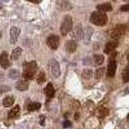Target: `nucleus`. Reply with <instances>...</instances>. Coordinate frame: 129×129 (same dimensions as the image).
<instances>
[{"instance_id":"obj_1","label":"nucleus","mask_w":129,"mask_h":129,"mask_svg":"<svg viewBox=\"0 0 129 129\" xmlns=\"http://www.w3.org/2000/svg\"><path fill=\"white\" fill-rule=\"evenodd\" d=\"M38 71V64L36 61H32L29 62H25L23 64V71L22 76L25 80H32Z\"/></svg>"},{"instance_id":"obj_2","label":"nucleus","mask_w":129,"mask_h":129,"mask_svg":"<svg viewBox=\"0 0 129 129\" xmlns=\"http://www.w3.org/2000/svg\"><path fill=\"white\" fill-rule=\"evenodd\" d=\"M108 21V18L106 13L101 11H94L90 16V22L97 26H105Z\"/></svg>"},{"instance_id":"obj_3","label":"nucleus","mask_w":129,"mask_h":129,"mask_svg":"<svg viewBox=\"0 0 129 129\" xmlns=\"http://www.w3.org/2000/svg\"><path fill=\"white\" fill-rule=\"evenodd\" d=\"M73 19L70 15H66L63 19V22L61 25L60 30L63 36H66L73 29Z\"/></svg>"},{"instance_id":"obj_4","label":"nucleus","mask_w":129,"mask_h":129,"mask_svg":"<svg viewBox=\"0 0 129 129\" xmlns=\"http://www.w3.org/2000/svg\"><path fill=\"white\" fill-rule=\"evenodd\" d=\"M46 44L51 49L56 50L60 46V38L55 34H51L47 38Z\"/></svg>"},{"instance_id":"obj_5","label":"nucleus","mask_w":129,"mask_h":129,"mask_svg":"<svg viewBox=\"0 0 129 129\" xmlns=\"http://www.w3.org/2000/svg\"><path fill=\"white\" fill-rule=\"evenodd\" d=\"M49 66L50 67L51 73L54 77L57 78L61 76V71L60 64H59L57 60H55V59H51V60L49 61Z\"/></svg>"},{"instance_id":"obj_6","label":"nucleus","mask_w":129,"mask_h":129,"mask_svg":"<svg viewBox=\"0 0 129 129\" xmlns=\"http://www.w3.org/2000/svg\"><path fill=\"white\" fill-rule=\"evenodd\" d=\"M21 33V29L16 27V26H12L10 29V42H11V44H14L16 43L18 37L20 35Z\"/></svg>"},{"instance_id":"obj_7","label":"nucleus","mask_w":129,"mask_h":129,"mask_svg":"<svg viewBox=\"0 0 129 129\" xmlns=\"http://www.w3.org/2000/svg\"><path fill=\"white\" fill-rule=\"evenodd\" d=\"M11 63L8 58V53L6 51L2 52L1 55H0V66L4 69H6L11 66Z\"/></svg>"},{"instance_id":"obj_8","label":"nucleus","mask_w":129,"mask_h":129,"mask_svg":"<svg viewBox=\"0 0 129 129\" xmlns=\"http://www.w3.org/2000/svg\"><path fill=\"white\" fill-rule=\"evenodd\" d=\"M124 31H125V29L123 26H117L112 30L111 34V37L112 39H114V40L116 42V40H118V39L122 36V34L124 33Z\"/></svg>"},{"instance_id":"obj_9","label":"nucleus","mask_w":129,"mask_h":129,"mask_svg":"<svg viewBox=\"0 0 129 129\" xmlns=\"http://www.w3.org/2000/svg\"><path fill=\"white\" fill-rule=\"evenodd\" d=\"M83 30H82V26L81 24H77V26L74 27L73 33H72V37L75 39V40H81V38L83 37Z\"/></svg>"},{"instance_id":"obj_10","label":"nucleus","mask_w":129,"mask_h":129,"mask_svg":"<svg viewBox=\"0 0 129 129\" xmlns=\"http://www.w3.org/2000/svg\"><path fill=\"white\" fill-rule=\"evenodd\" d=\"M116 71V61L112 60L109 61L107 68V75L109 77H113Z\"/></svg>"},{"instance_id":"obj_11","label":"nucleus","mask_w":129,"mask_h":129,"mask_svg":"<svg viewBox=\"0 0 129 129\" xmlns=\"http://www.w3.org/2000/svg\"><path fill=\"white\" fill-rule=\"evenodd\" d=\"M118 46V43L116 41H110L106 43L105 46V49H104V53H106V54H109L111 53L112 52L114 51Z\"/></svg>"},{"instance_id":"obj_12","label":"nucleus","mask_w":129,"mask_h":129,"mask_svg":"<svg viewBox=\"0 0 129 129\" xmlns=\"http://www.w3.org/2000/svg\"><path fill=\"white\" fill-rule=\"evenodd\" d=\"M28 87H29V81H26V80L18 81L15 84V88H16V89H18V91H21V92L27 90Z\"/></svg>"},{"instance_id":"obj_13","label":"nucleus","mask_w":129,"mask_h":129,"mask_svg":"<svg viewBox=\"0 0 129 129\" xmlns=\"http://www.w3.org/2000/svg\"><path fill=\"white\" fill-rule=\"evenodd\" d=\"M96 9L98 10V11L101 12H109L112 11V6L110 3H101L99 4L96 6Z\"/></svg>"},{"instance_id":"obj_14","label":"nucleus","mask_w":129,"mask_h":129,"mask_svg":"<svg viewBox=\"0 0 129 129\" xmlns=\"http://www.w3.org/2000/svg\"><path fill=\"white\" fill-rule=\"evenodd\" d=\"M66 49L69 53H75L77 49V44L74 40H70L66 42Z\"/></svg>"},{"instance_id":"obj_15","label":"nucleus","mask_w":129,"mask_h":129,"mask_svg":"<svg viewBox=\"0 0 129 129\" xmlns=\"http://www.w3.org/2000/svg\"><path fill=\"white\" fill-rule=\"evenodd\" d=\"M44 92L49 98H52L54 96V95H55V89H54V87L52 85V83L47 84L46 87L44 89Z\"/></svg>"},{"instance_id":"obj_16","label":"nucleus","mask_w":129,"mask_h":129,"mask_svg":"<svg viewBox=\"0 0 129 129\" xmlns=\"http://www.w3.org/2000/svg\"><path fill=\"white\" fill-rule=\"evenodd\" d=\"M19 114H20V106L18 105L15 107H14L11 110L8 112L7 117L10 120H11V119H14L18 117L19 116Z\"/></svg>"},{"instance_id":"obj_17","label":"nucleus","mask_w":129,"mask_h":129,"mask_svg":"<svg viewBox=\"0 0 129 129\" xmlns=\"http://www.w3.org/2000/svg\"><path fill=\"white\" fill-rule=\"evenodd\" d=\"M14 97L13 96H7L3 99V105L4 107L6 108H9V107H11L14 103Z\"/></svg>"},{"instance_id":"obj_18","label":"nucleus","mask_w":129,"mask_h":129,"mask_svg":"<svg viewBox=\"0 0 129 129\" xmlns=\"http://www.w3.org/2000/svg\"><path fill=\"white\" fill-rule=\"evenodd\" d=\"M93 61L95 62V66H100L105 61V57L101 54H94L93 55Z\"/></svg>"},{"instance_id":"obj_19","label":"nucleus","mask_w":129,"mask_h":129,"mask_svg":"<svg viewBox=\"0 0 129 129\" xmlns=\"http://www.w3.org/2000/svg\"><path fill=\"white\" fill-rule=\"evenodd\" d=\"M22 53V49L21 47H16L15 49H14L12 51V53H11V59L12 60H18V59L20 57L21 54Z\"/></svg>"},{"instance_id":"obj_20","label":"nucleus","mask_w":129,"mask_h":129,"mask_svg":"<svg viewBox=\"0 0 129 129\" xmlns=\"http://www.w3.org/2000/svg\"><path fill=\"white\" fill-rule=\"evenodd\" d=\"M19 77H20V73L17 69H11L8 73V77L13 80H17Z\"/></svg>"},{"instance_id":"obj_21","label":"nucleus","mask_w":129,"mask_h":129,"mask_svg":"<svg viewBox=\"0 0 129 129\" xmlns=\"http://www.w3.org/2000/svg\"><path fill=\"white\" fill-rule=\"evenodd\" d=\"M41 108V104L38 102H34V103H30L27 105V110L29 112H34L38 110L39 108Z\"/></svg>"},{"instance_id":"obj_22","label":"nucleus","mask_w":129,"mask_h":129,"mask_svg":"<svg viewBox=\"0 0 129 129\" xmlns=\"http://www.w3.org/2000/svg\"><path fill=\"white\" fill-rule=\"evenodd\" d=\"M92 76H93V73L91 69H85L82 72V77L84 79H85V80H89L90 78H92Z\"/></svg>"},{"instance_id":"obj_23","label":"nucleus","mask_w":129,"mask_h":129,"mask_svg":"<svg viewBox=\"0 0 129 129\" xmlns=\"http://www.w3.org/2000/svg\"><path fill=\"white\" fill-rule=\"evenodd\" d=\"M129 66L127 64V67L123 69V71L122 73V78H123V81L124 83H127L129 81Z\"/></svg>"},{"instance_id":"obj_24","label":"nucleus","mask_w":129,"mask_h":129,"mask_svg":"<svg viewBox=\"0 0 129 129\" xmlns=\"http://www.w3.org/2000/svg\"><path fill=\"white\" fill-rule=\"evenodd\" d=\"M91 27L90 26H88L86 28V30H85V34H83V36H84V39H85V43H88V42L89 41V39H90L91 38V35L92 34V31L90 32V33H88L89 31L91 30Z\"/></svg>"},{"instance_id":"obj_25","label":"nucleus","mask_w":129,"mask_h":129,"mask_svg":"<svg viewBox=\"0 0 129 129\" xmlns=\"http://www.w3.org/2000/svg\"><path fill=\"white\" fill-rule=\"evenodd\" d=\"M37 81L39 85H41V84H43L45 81H46V74L43 71H41L39 73V74L37 77Z\"/></svg>"},{"instance_id":"obj_26","label":"nucleus","mask_w":129,"mask_h":129,"mask_svg":"<svg viewBox=\"0 0 129 129\" xmlns=\"http://www.w3.org/2000/svg\"><path fill=\"white\" fill-rule=\"evenodd\" d=\"M108 115V109L106 108H101L99 109V116L100 117H105Z\"/></svg>"},{"instance_id":"obj_27","label":"nucleus","mask_w":129,"mask_h":129,"mask_svg":"<svg viewBox=\"0 0 129 129\" xmlns=\"http://www.w3.org/2000/svg\"><path fill=\"white\" fill-rule=\"evenodd\" d=\"M105 67H103V68H100V69H98L96 72V79H100L102 77V76L105 74Z\"/></svg>"},{"instance_id":"obj_28","label":"nucleus","mask_w":129,"mask_h":129,"mask_svg":"<svg viewBox=\"0 0 129 129\" xmlns=\"http://www.w3.org/2000/svg\"><path fill=\"white\" fill-rule=\"evenodd\" d=\"M11 90V87H9L7 85H0V95L5 93V92H10Z\"/></svg>"},{"instance_id":"obj_29","label":"nucleus","mask_w":129,"mask_h":129,"mask_svg":"<svg viewBox=\"0 0 129 129\" xmlns=\"http://www.w3.org/2000/svg\"><path fill=\"white\" fill-rule=\"evenodd\" d=\"M61 3V10H62V11H67V10H69V6H70V3H69V2H66V1H61L60 2ZM71 7V6H70Z\"/></svg>"},{"instance_id":"obj_30","label":"nucleus","mask_w":129,"mask_h":129,"mask_svg":"<svg viewBox=\"0 0 129 129\" xmlns=\"http://www.w3.org/2000/svg\"><path fill=\"white\" fill-rule=\"evenodd\" d=\"M62 125H63L64 128H67V127H71L72 123H71L70 121H69V120H64V121L62 123Z\"/></svg>"},{"instance_id":"obj_31","label":"nucleus","mask_w":129,"mask_h":129,"mask_svg":"<svg viewBox=\"0 0 129 129\" xmlns=\"http://www.w3.org/2000/svg\"><path fill=\"white\" fill-rule=\"evenodd\" d=\"M120 11H129V5L126 4V5H123V6H122L121 8H120Z\"/></svg>"},{"instance_id":"obj_32","label":"nucleus","mask_w":129,"mask_h":129,"mask_svg":"<svg viewBox=\"0 0 129 129\" xmlns=\"http://www.w3.org/2000/svg\"><path fill=\"white\" fill-rule=\"evenodd\" d=\"M45 119H46V116H45L44 115L40 116V120H39V123H40L41 125H44V124H45Z\"/></svg>"},{"instance_id":"obj_33","label":"nucleus","mask_w":129,"mask_h":129,"mask_svg":"<svg viewBox=\"0 0 129 129\" xmlns=\"http://www.w3.org/2000/svg\"><path fill=\"white\" fill-rule=\"evenodd\" d=\"M29 2H30V3H36V4H38V3H40L42 1H40V0H39V1H38V0H29Z\"/></svg>"},{"instance_id":"obj_34","label":"nucleus","mask_w":129,"mask_h":129,"mask_svg":"<svg viewBox=\"0 0 129 129\" xmlns=\"http://www.w3.org/2000/svg\"><path fill=\"white\" fill-rule=\"evenodd\" d=\"M2 38V32L0 31V38Z\"/></svg>"}]
</instances>
